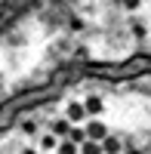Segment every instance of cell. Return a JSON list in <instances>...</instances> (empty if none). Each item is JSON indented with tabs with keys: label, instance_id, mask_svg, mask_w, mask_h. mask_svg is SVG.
<instances>
[{
	"label": "cell",
	"instance_id": "cell-1",
	"mask_svg": "<svg viewBox=\"0 0 151 154\" xmlns=\"http://www.w3.org/2000/svg\"><path fill=\"white\" fill-rule=\"evenodd\" d=\"M102 154H123V136L120 133H105V139H99Z\"/></svg>",
	"mask_w": 151,
	"mask_h": 154
},
{
	"label": "cell",
	"instance_id": "cell-2",
	"mask_svg": "<svg viewBox=\"0 0 151 154\" xmlns=\"http://www.w3.org/2000/svg\"><path fill=\"white\" fill-rule=\"evenodd\" d=\"M105 133H108V126L99 120V117H86V120H83V136H86V139L99 142V139H105Z\"/></svg>",
	"mask_w": 151,
	"mask_h": 154
},
{
	"label": "cell",
	"instance_id": "cell-3",
	"mask_svg": "<svg viewBox=\"0 0 151 154\" xmlns=\"http://www.w3.org/2000/svg\"><path fill=\"white\" fill-rule=\"evenodd\" d=\"M46 130L53 133L56 139H65V136H68V130H71V120L62 114V117H56V120H49V123H46Z\"/></svg>",
	"mask_w": 151,
	"mask_h": 154
},
{
	"label": "cell",
	"instance_id": "cell-4",
	"mask_svg": "<svg viewBox=\"0 0 151 154\" xmlns=\"http://www.w3.org/2000/svg\"><path fill=\"white\" fill-rule=\"evenodd\" d=\"M83 111L90 114V117H99V114L105 111V102H102V96H96V93H93V96H86V99H83Z\"/></svg>",
	"mask_w": 151,
	"mask_h": 154
},
{
	"label": "cell",
	"instance_id": "cell-5",
	"mask_svg": "<svg viewBox=\"0 0 151 154\" xmlns=\"http://www.w3.org/2000/svg\"><path fill=\"white\" fill-rule=\"evenodd\" d=\"M65 117L71 120V123H83L90 114L83 111V102H68V108H65Z\"/></svg>",
	"mask_w": 151,
	"mask_h": 154
},
{
	"label": "cell",
	"instance_id": "cell-6",
	"mask_svg": "<svg viewBox=\"0 0 151 154\" xmlns=\"http://www.w3.org/2000/svg\"><path fill=\"white\" fill-rule=\"evenodd\" d=\"M34 142H37V148H40V151H56V145H59V139H56L53 133L46 130V133H40V136H37Z\"/></svg>",
	"mask_w": 151,
	"mask_h": 154
},
{
	"label": "cell",
	"instance_id": "cell-7",
	"mask_svg": "<svg viewBox=\"0 0 151 154\" xmlns=\"http://www.w3.org/2000/svg\"><path fill=\"white\" fill-rule=\"evenodd\" d=\"M19 133L22 136H28V139H37V136H40V123H37V120H22V126H19Z\"/></svg>",
	"mask_w": 151,
	"mask_h": 154
},
{
	"label": "cell",
	"instance_id": "cell-8",
	"mask_svg": "<svg viewBox=\"0 0 151 154\" xmlns=\"http://www.w3.org/2000/svg\"><path fill=\"white\" fill-rule=\"evenodd\" d=\"M53 154H77V145H74L71 139H59V145H56Z\"/></svg>",
	"mask_w": 151,
	"mask_h": 154
},
{
	"label": "cell",
	"instance_id": "cell-9",
	"mask_svg": "<svg viewBox=\"0 0 151 154\" xmlns=\"http://www.w3.org/2000/svg\"><path fill=\"white\" fill-rule=\"evenodd\" d=\"M117 3L127 9V12H133V9H139V6H142V0H117Z\"/></svg>",
	"mask_w": 151,
	"mask_h": 154
},
{
	"label": "cell",
	"instance_id": "cell-10",
	"mask_svg": "<svg viewBox=\"0 0 151 154\" xmlns=\"http://www.w3.org/2000/svg\"><path fill=\"white\" fill-rule=\"evenodd\" d=\"M19 154H40V148L37 145H25V148H19Z\"/></svg>",
	"mask_w": 151,
	"mask_h": 154
},
{
	"label": "cell",
	"instance_id": "cell-11",
	"mask_svg": "<svg viewBox=\"0 0 151 154\" xmlns=\"http://www.w3.org/2000/svg\"><path fill=\"white\" fill-rule=\"evenodd\" d=\"M40 154H53V151H40Z\"/></svg>",
	"mask_w": 151,
	"mask_h": 154
},
{
	"label": "cell",
	"instance_id": "cell-12",
	"mask_svg": "<svg viewBox=\"0 0 151 154\" xmlns=\"http://www.w3.org/2000/svg\"><path fill=\"white\" fill-rule=\"evenodd\" d=\"M9 154H19V151H9Z\"/></svg>",
	"mask_w": 151,
	"mask_h": 154
}]
</instances>
